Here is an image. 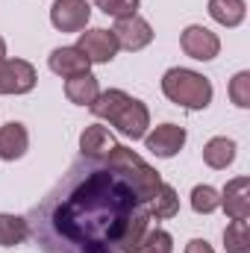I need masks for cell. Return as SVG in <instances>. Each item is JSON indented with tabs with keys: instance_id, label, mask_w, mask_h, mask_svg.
I'll list each match as a JSON object with an SVG mask.
<instances>
[{
	"instance_id": "484cf974",
	"label": "cell",
	"mask_w": 250,
	"mask_h": 253,
	"mask_svg": "<svg viewBox=\"0 0 250 253\" xmlns=\"http://www.w3.org/2000/svg\"><path fill=\"white\" fill-rule=\"evenodd\" d=\"M3 59H6V42L0 39V62H3Z\"/></svg>"
},
{
	"instance_id": "ba28073f",
	"label": "cell",
	"mask_w": 250,
	"mask_h": 253,
	"mask_svg": "<svg viewBox=\"0 0 250 253\" xmlns=\"http://www.w3.org/2000/svg\"><path fill=\"white\" fill-rule=\"evenodd\" d=\"M77 50H80L88 62H112L121 47H118L112 30H85V33H80Z\"/></svg>"
},
{
	"instance_id": "603a6c76",
	"label": "cell",
	"mask_w": 250,
	"mask_h": 253,
	"mask_svg": "<svg viewBox=\"0 0 250 253\" xmlns=\"http://www.w3.org/2000/svg\"><path fill=\"white\" fill-rule=\"evenodd\" d=\"M97 9H103V15L121 21V18H132L138 9V0H97Z\"/></svg>"
},
{
	"instance_id": "2e32d148",
	"label": "cell",
	"mask_w": 250,
	"mask_h": 253,
	"mask_svg": "<svg viewBox=\"0 0 250 253\" xmlns=\"http://www.w3.org/2000/svg\"><path fill=\"white\" fill-rule=\"evenodd\" d=\"M233 159H236V141H233V138L215 135V138L206 141V147H203V162H206L209 168L221 171V168H227Z\"/></svg>"
},
{
	"instance_id": "5b68a950",
	"label": "cell",
	"mask_w": 250,
	"mask_h": 253,
	"mask_svg": "<svg viewBox=\"0 0 250 253\" xmlns=\"http://www.w3.org/2000/svg\"><path fill=\"white\" fill-rule=\"evenodd\" d=\"M36 68L24 59L0 62V94H27L36 88Z\"/></svg>"
},
{
	"instance_id": "d4e9b609",
	"label": "cell",
	"mask_w": 250,
	"mask_h": 253,
	"mask_svg": "<svg viewBox=\"0 0 250 253\" xmlns=\"http://www.w3.org/2000/svg\"><path fill=\"white\" fill-rule=\"evenodd\" d=\"M186 253H215L209 248V242H203V239H191L186 245Z\"/></svg>"
},
{
	"instance_id": "30bf717a",
	"label": "cell",
	"mask_w": 250,
	"mask_h": 253,
	"mask_svg": "<svg viewBox=\"0 0 250 253\" xmlns=\"http://www.w3.org/2000/svg\"><path fill=\"white\" fill-rule=\"evenodd\" d=\"M112 36H115L118 47H124V50H132V53H135V50H141V47H147V44L153 42V27H150L144 18L132 15V18H121V21L115 24Z\"/></svg>"
},
{
	"instance_id": "52a82bcc",
	"label": "cell",
	"mask_w": 250,
	"mask_h": 253,
	"mask_svg": "<svg viewBox=\"0 0 250 253\" xmlns=\"http://www.w3.org/2000/svg\"><path fill=\"white\" fill-rule=\"evenodd\" d=\"M180 44H183L186 56L197 59V62H209V59H215V56H218V50H221L218 36H215L212 30L200 27V24H191V27H186V30H183Z\"/></svg>"
},
{
	"instance_id": "8fae6325",
	"label": "cell",
	"mask_w": 250,
	"mask_h": 253,
	"mask_svg": "<svg viewBox=\"0 0 250 253\" xmlns=\"http://www.w3.org/2000/svg\"><path fill=\"white\" fill-rule=\"evenodd\" d=\"M221 206L230 215V221H248V215H250V180L248 177H236V180H230L224 186Z\"/></svg>"
},
{
	"instance_id": "ffe728a7",
	"label": "cell",
	"mask_w": 250,
	"mask_h": 253,
	"mask_svg": "<svg viewBox=\"0 0 250 253\" xmlns=\"http://www.w3.org/2000/svg\"><path fill=\"white\" fill-rule=\"evenodd\" d=\"M224 248H227V253H250L248 221H233V224L224 230Z\"/></svg>"
},
{
	"instance_id": "277c9868",
	"label": "cell",
	"mask_w": 250,
	"mask_h": 253,
	"mask_svg": "<svg viewBox=\"0 0 250 253\" xmlns=\"http://www.w3.org/2000/svg\"><path fill=\"white\" fill-rule=\"evenodd\" d=\"M106 162L112 165V168H118L121 174H124L126 180H129V186L135 189V194H138V200L147 206L150 200H153V194L159 191V186H162V177H159V171H153L138 153H132L129 147H115L109 156H106Z\"/></svg>"
},
{
	"instance_id": "9c48e42d",
	"label": "cell",
	"mask_w": 250,
	"mask_h": 253,
	"mask_svg": "<svg viewBox=\"0 0 250 253\" xmlns=\"http://www.w3.org/2000/svg\"><path fill=\"white\" fill-rule=\"evenodd\" d=\"M183 144H186V129L177 126V124H162V126H156L153 132L144 135V147L153 156H159V159L177 156L183 150Z\"/></svg>"
},
{
	"instance_id": "7c38bea8",
	"label": "cell",
	"mask_w": 250,
	"mask_h": 253,
	"mask_svg": "<svg viewBox=\"0 0 250 253\" xmlns=\"http://www.w3.org/2000/svg\"><path fill=\"white\" fill-rule=\"evenodd\" d=\"M115 147H118L115 135L100 124L85 126L83 135H80V150H83V156H88V159H106Z\"/></svg>"
},
{
	"instance_id": "d6986e66",
	"label": "cell",
	"mask_w": 250,
	"mask_h": 253,
	"mask_svg": "<svg viewBox=\"0 0 250 253\" xmlns=\"http://www.w3.org/2000/svg\"><path fill=\"white\" fill-rule=\"evenodd\" d=\"M30 236L27 218L18 215H0V248H15Z\"/></svg>"
},
{
	"instance_id": "e0dca14e",
	"label": "cell",
	"mask_w": 250,
	"mask_h": 253,
	"mask_svg": "<svg viewBox=\"0 0 250 253\" xmlns=\"http://www.w3.org/2000/svg\"><path fill=\"white\" fill-rule=\"evenodd\" d=\"M209 15L221 27H239L248 15L245 0H209Z\"/></svg>"
},
{
	"instance_id": "3957f363",
	"label": "cell",
	"mask_w": 250,
	"mask_h": 253,
	"mask_svg": "<svg viewBox=\"0 0 250 253\" xmlns=\"http://www.w3.org/2000/svg\"><path fill=\"white\" fill-rule=\"evenodd\" d=\"M162 91L171 103L186 109H206L212 103V83L188 68H171L162 77Z\"/></svg>"
},
{
	"instance_id": "44dd1931",
	"label": "cell",
	"mask_w": 250,
	"mask_h": 253,
	"mask_svg": "<svg viewBox=\"0 0 250 253\" xmlns=\"http://www.w3.org/2000/svg\"><path fill=\"white\" fill-rule=\"evenodd\" d=\"M218 206H221V194L212 186H194V191H191V209L197 215H209Z\"/></svg>"
},
{
	"instance_id": "9a60e30c",
	"label": "cell",
	"mask_w": 250,
	"mask_h": 253,
	"mask_svg": "<svg viewBox=\"0 0 250 253\" xmlns=\"http://www.w3.org/2000/svg\"><path fill=\"white\" fill-rule=\"evenodd\" d=\"M100 94V85L91 74H77V77H68L65 80V97L77 106H91Z\"/></svg>"
},
{
	"instance_id": "6da1fadb",
	"label": "cell",
	"mask_w": 250,
	"mask_h": 253,
	"mask_svg": "<svg viewBox=\"0 0 250 253\" xmlns=\"http://www.w3.org/2000/svg\"><path fill=\"white\" fill-rule=\"evenodd\" d=\"M150 212L106 159L80 156L27 215L30 239L44 253H132Z\"/></svg>"
},
{
	"instance_id": "5bb4252c",
	"label": "cell",
	"mask_w": 250,
	"mask_h": 253,
	"mask_svg": "<svg viewBox=\"0 0 250 253\" xmlns=\"http://www.w3.org/2000/svg\"><path fill=\"white\" fill-rule=\"evenodd\" d=\"M47 65H50L53 74H59L65 80H68V77H77V74H88V68H91V62H88L77 47H56V50L50 53Z\"/></svg>"
},
{
	"instance_id": "cb8c5ba5",
	"label": "cell",
	"mask_w": 250,
	"mask_h": 253,
	"mask_svg": "<svg viewBox=\"0 0 250 253\" xmlns=\"http://www.w3.org/2000/svg\"><path fill=\"white\" fill-rule=\"evenodd\" d=\"M230 97H233V103L242 106V109L250 106V74L248 71H239V74L233 77V83H230Z\"/></svg>"
},
{
	"instance_id": "7a4b0ae2",
	"label": "cell",
	"mask_w": 250,
	"mask_h": 253,
	"mask_svg": "<svg viewBox=\"0 0 250 253\" xmlns=\"http://www.w3.org/2000/svg\"><path fill=\"white\" fill-rule=\"evenodd\" d=\"M94 118H103L112 126H118V132H124L126 138H144L147 135V126H150V112L141 100L129 97L121 88H109V91H100L97 100L88 106Z\"/></svg>"
},
{
	"instance_id": "7402d4cb",
	"label": "cell",
	"mask_w": 250,
	"mask_h": 253,
	"mask_svg": "<svg viewBox=\"0 0 250 253\" xmlns=\"http://www.w3.org/2000/svg\"><path fill=\"white\" fill-rule=\"evenodd\" d=\"M171 248H174V239L165 230H147L141 245L132 253H171Z\"/></svg>"
},
{
	"instance_id": "8992f818",
	"label": "cell",
	"mask_w": 250,
	"mask_h": 253,
	"mask_svg": "<svg viewBox=\"0 0 250 253\" xmlns=\"http://www.w3.org/2000/svg\"><path fill=\"white\" fill-rule=\"evenodd\" d=\"M91 18V6L85 0H53L50 21L62 33H83Z\"/></svg>"
},
{
	"instance_id": "ac0fdd59",
	"label": "cell",
	"mask_w": 250,
	"mask_h": 253,
	"mask_svg": "<svg viewBox=\"0 0 250 253\" xmlns=\"http://www.w3.org/2000/svg\"><path fill=\"white\" fill-rule=\"evenodd\" d=\"M150 209V218H156V221H168V218H174L177 212H180V197H177V191L171 189V186H159V191L153 194V200L147 203Z\"/></svg>"
},
{
	"instance_id": "4fadbf2b",
	"label": "cell",
	"mask_w": 250,
	"mask_h": 253,
	"mask_svg": "<svg viewBox=\"0 0 250 253\" xmlns=\"http://www.w3.org/2000/svg\"><path fill=\"white\" fill-rule=\"evenodd\" d=\"M27 147H30V135L21 121H9L0 126V159L15 162L27 153Z\"/></svg>"
}]
</instances>
